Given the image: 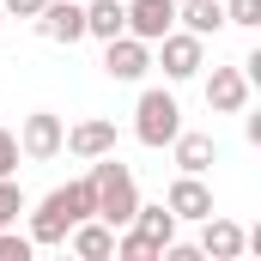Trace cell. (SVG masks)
Masks as SVG:
<instances>
[{
    "instance_id": "6da1fadb",
    "label": "cell",
    "mask_w": 261,
    "mask_h": 261,
    "mask_svg": "<svg viewBox=\"0 0 261 261\" xmlns=\"http://www.w3.org/2000/svg\"><path fill=\"white\" fill-rule=\"evenodd\" d=\"M91 206H97V200H91V176H79V182H67V189H49V195L37 200V213H31V243H37V249L67 243V231H73L79 219H97Z\"/></svg>"
},
{
    "instance_id": "7a4b0ae2",
    "label": "cell",
    "mask_w": 261,
    "mask_h": 261,
    "mask_svg": "<svg viewBox=\"0 0 261 261\" xmlns=\"http://www.w3.org/2000/svg\"><path fill=\"white\" fill-rule=\"evenodd\" d=\"M85 176H91V200H97L91 213H97L103 225H116V231H122V225L134 219V206H140L134 170L116 158V152H103V158H91V170H85Z\"/></svg>"
},
{
    "instance_id": "3957f363",
    "label": "cell",
    "mask_w": 261,
    "mask_h": 261,
    "mask_svg": "<svg viewBox=\"0 0 261 261\" xmlns=\"http://www.w3.org/2000/svg\"><path fill=\"white\" fill-rule=\"evenodd\" d=\"M182 134V103H176V91H164V85H152V91H140V103H134V140L140 146H170Z\"/></svg>"
},
{
    "instance_id": "277c9868",
    "label": "cell",
    "mask_w": 261,
    "mask_h": 261,
    "mask_svg": "<svg viewBox=\"0 0 261 261\" xmlns=\"http://www.w3.org/2000/svg\"><path fill=\"white\" fill-rule=\"evenodd\" d=\"M152 49H158V67H164V79H170V85L195 79L200 67H206V37L182 31V24H176V31H164V37H158Z\"/></svg>"
},
{
    "instance_id": "5b68a950",
    "label": "cell",
    "mask_w": 261,
    "mask_h": 261,
    "mask_svg": "<svg viewBox=\"0 0 261 261\" xmlns=\"http://www.w3.org/2000/svg\"><path fill=\"white\" fill-rule=\"evenodd\" d=\"M61 116L55 110H31L24 116V128H18V158H31V164H49V158H61Z\"/></svg>"
},
{
    "instance_id": "8992f818",
    "label": "cell",
    "mask_w": 261,
    "mask_h": 261,
    "mask_svg": "<svg viewBox=\"0 0 261 261\" xmlns=\"http://www.w3.org/2000/svg\"><path fill=\"white\" fill-rule=\"evenodd\" d=\"M103 73L110 79H122V85H140L146 73H152V43H140V37H110L103 43Z\"/></svg>"
},
{
    "instance_id": "52a82bcc",
    "label": "cell",
    "mask_w": 261,
    "mask_h": 261,
    "mask_svg": "<svg viewBox=\"0 0 261 261\" xmlns=\"http://www.w3.org/2000/svg\"><path fill=\"white\" fill-rule=\"evenodd\" d=\"M206 110H213V116H243V110H249V79H243V67H213V73H206Z\"/></svg>"
},
{
    "instance_id": "ba28073f",
    "label": "cell",
    "mask_w": 261,
    "mask_h": 261,
    "mask_svg": "<svg viewBox=\"0 0 261 261\" xmlns=\"http://www.w3.org/2000/svg\"><path fill=\"white\" fill-rule=\"evenodd\" d=\"M128 12V37L140 43H158L164 31H176V0H122Z\"/></svg>"
},
{
    "instance_id": "9c48e42d",
    "label": "cell",
    "mask_w": 261,
    "mask_h": 261,
    "mask_svg": "<svg viewBox=\"0 0 261 261\" xmlns=\"http://www.w3.org/2000/svg\"><path fill=\"white\" fill-rule=\"evenodd\" d=\"M206 261H237L243 255V225L237 219H225V213H206L200 219V243H195Z\"/></svg>"
},
{
    "instance_id": "30bf717a",
    "label": "cell",
    "mask_w": 261,
    "mask_h": 261,
    "mask_svg": "<svg viewBox=\"0 0 261 261\" xmlns=\"http://www.w3.org/2000/svg\"><path fill=\"white\" fill-rule=\"evenodd\" d=\"M31 24H37V37H49V43H79V37H85V6H79V0H49Z\"/></svg>"
},
{
    "instance_id": "8fae6325",
    "label": "cell",
    "mask_w": 261,
    "mask_h": 261,
    "mask_svg": "<svg viewBox=\"0 0 261 261\" xmlns=\"http://www.w3.org/2000/svg\"><path fill=\"white\" fill-rule=\"evenodd\" d=\"M61 152H73V158H103V152H116V122H97V116H85V122H73V128L61 134Z\"/></svg>"
},
{
    "instance_id": "7c38bea8",
    "label": "cell",
    "mask_w": 261,
    "mask_h": 261,
    "mask_svg": "<svg viewBox=\"0 0 261 261\" xmlns=\"http://www.w3.org/2000/svg\"><path fill=\"white\" fill-rule=\"evenodd\" d=\"M164 206L176 213V225H200V219L213 213V189H206L200 176H189V170H182V176L170 182V195H164Z\"/></svg>"
},
{
    "instance_id": "4fadbf2b",
    "label": "cell",
    "mask_w": 261,
    "mask_h": 261,
    "mask_svg": "<svg viewBox=\"0 0 261 261\" xmlns=\"http://www.w3.org/2000/svg\"><path fill=\"white\" fill-rule=\"evenodd\" d=\"M170 158H176V170H189V176H206V170H213V164H219V140H213V134H176V140H170Z\"/></svg>"
},
{
    "instance_id": "5bb4252c",
    "label": "cell",
    "mask_w": 261,
    "mask_h": 261,
    "mask_svg": "<svg viewBox=\"0 0 261 261\" xmlns=\"http://www.w3.org/2000/svg\"><path fill=\"white\" fill-rule=\"evenodd\" d=\"M67 243H73L79 261H110V255H116V225H103V219H79V225L67 231Z\"/></svg>"
},
{
    "instance_id": "9a60e30c",
    "label": "cell",
    "mask_w": 261,
    "mask_h": 261,
    "mask_svg": "<svg viewBox=\"0 0 261 261\" xmlns=\"http://www.w3.org/2000/svg\"><path fill=\"white\" fill-rule=\"evenodd\" d=\"M128 231L140 237V243H152V249H164L170 237H176V213L158 200V206H134V219H128Z\"/></svg>"
},
{
    "instance_id": "2e32d148",
    "label": "cell",
    "mask_w": 261,
    "mask_h": 261,
    "mask_svg": "<svg viewBox=\"0 0 261 261\" xmlns=\"http://www.w3.org/2000/svg\"><path fill=\"white\" fill-rule=\"evenodd\" d=\"M176 24L195 37H219L225 31V0H176Z\"/></svg>"
},
{
    "instance_id": "e0dca14e",
    "label": "cell",
    "mask_w": 261,
    "mask_h": 261,
    "mask_svg": "<svg viewBox=\"0 0 261 261\" xmlns=\"http://www.w3.org/2000/svg\"><path fill=\"white\" fill-rule=\"evenodd\" d=\"M122 31H128V12H122V0H91V6H85V37L110 43V37H122Z\"/></svg>"
},
{
    "instance_id": "ac0fdd59",
    "label": "cell",
    "mask_w": 261,
    "mask_h": 261,
    "mask_svg": "<svg viewBox=\"0 0 261 261\" xmlns=\"http://www.w3.org/2000/svg\"><path fill=\"white\" fill-rule=\"evenodd\" d=\"M18 213H24V189H18L12 176H0V231L18 225Z\"/></svg>"
},
{
    "instance_id": "d6986e66",
    "label": "cell",
    "mask_w": 261,
    "mask_h": 261,
    "mask_svg": "<svg viewBox=\"0 0 261 261\" xmlns=\"http://www.w3.org/2000/svg\"><path fill=\"white\" fill-rule=\"evenodd\" d=\"M225 24L255 31V24H261V0H225Z\"/></svg>"
},
{
    "instance_id": "ffe728a7",
    "label": "cell",
    "mask_w": 261,
    "mask_h": 261,
    "mask_svg": "<svg viewBox=\"0 0 261 261\" xmlns=\"http://www.w3.org/2000/svg\"><path fill=\"white\" fill-rule=\"evenodd\" d=\"M31 255H37V243H31V237H18V231L6 225V231H0V261H31Z\"/></svg>"
},
{
    "instance_id": "44dd1931",
    "label": "cell",
    "mask_w": 261,
    "mask_h": 261,
    "mask_svg": "<svg viewBox=\"0 0 261 261\" xmlns=\"http://www.w3.org/2000/svg\"><path fill=\"white\" fill-rule=\"evenodd\" d=\"M0 176H18V134L0 128Z\"/></svg>"
},
{
    "instance_id": "7402d4cb",
    "label": "cell",
    "mask_w": 261,
    "mask_h": 261,
    "mask_svg": "<svg viewBox=\"0 0 261 261\" xmlns=\"http://www.w3.org/2000/svg\"><path fill=\"white\" fill-rule=\"evenodd\" d=\"M43 6H49V0H0V12H6V18H37Z\"/></svg>"
},
{
    "instance_id": "603a6c76",
    "label": "cell",
    "mask_w": 261,
    "mask_h": 261,
    "mask_svg": "<svg viewBox=\"0 0 261 261\" xmlns=\"http://www.w3.org/2000/svg\"><path fill=\"white\" fill-rule=\"evenodd\" d=\"M0 24H6V12H0Z\"/></svg>"
}]
</instances>
